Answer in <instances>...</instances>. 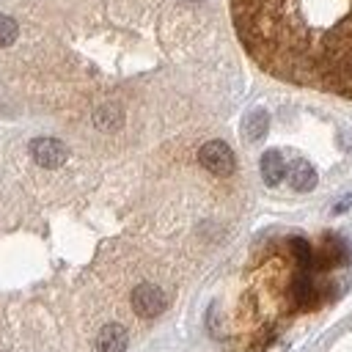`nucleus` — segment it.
Listing matches in <instances>:
<instances>
[{"mask_svg": "<svg viewBox=\"0 0 352 352\" xmlns=\"http://www.w3.org/2000/svg\"><path fill=\"white\" fill-rule=\"evenodd\" d=\"M267 129H270V116H267V110H261V107L250 110V113L245 116V121H242V135H245V140H250V143L261 140V138L267 135Z\"/></svg>", "mask_w": 352, "mask_h": 352, "instance_id": "6e6552de", "label": "nucleus"}, {"mask_svg": "<svg viewBox=\"0 0 352 352\" xmlns=\"http://www.w3.org/2000/svg\"><path fill=\"white\" fill-rule=\"evenodd\" d=\"M346 209H352V192H349V195H344V198L333 206V214H341V212H346Z\"/></svg>", "mask_w": 352, "mask_h": 352, "instance_id": "9b49d317", "label": "nucleus"}, {"mask_svg": "<svg viewBox=\"0 0 352 352\" xmlns=\"http://www.w3.org/2000/svg\"><path fill=\"white\" fill-rule=\"evenodd\" d=\"M286 160H283V154L278 151V148H270V151H264L261 154V176H264V182L270 184V187H275V184H280L283 182V176H286Z\"/></svg>", "mask_w": 352, "mask_h": 352, "instance_id": "423d86ee", "label": "nucleus"}, {"mask_svg": "<svg viewBox=\"0 0 352 352\" xmlns=\"http://www.w3.org/2000/svg\"><path fill=\"white\" fill-rule=\"evenodd\" d=\"M231 19L267 74L352 99V0H231Z\"/></svg>", "mask_w": 352, "mask_h": 352, "instance_id": "f257e3e1", "label": "nucleus"}, {"mask_svg": "<svg viewBox=\"0 0 352 352\" xmlns=\"http://www.w3.org/2000/svg\"><path fill=\"white\" fill-rule=\"evenodd\" d=\"M165 305H168V297H165V292L160 286H154V283L135 286V292H132V308H135L138 316L154 319V316H160L165 311Z\"/></svg>", "mask_w": 352, "mask_h": 352, "instance_id": "7ed1b4c3", "label": "nucleus"}, {"mask_svg": "<svg viewBox=\"0 0 352 352\" xmlns=\"http://www.w3.org/2000/svg\"><path fill=\"white\" fill-rule=\"evenodd\" d=\"M94 121H96L99 129H116L121 124V110L116 104H104V107L96 110V118Z\"/></svg>", "mask_w": 352, "mask_h": 352, "instance_id": "1a4fd4ad", "label": "nucleus"}, {"mask_svg": "<svg viewBox=\"0 0 352 352\" xmlns=\"http://www.w3.org/2000/svg\"><path fill=\"white\" fill-rule=\"evenodd\" d=\"M286 176H289L292 187H294V190H300V192H308V190H314V187H316V170L311 168V162H308V160H294V162H292V168L286 170Z\"/></svg>", "mask_w": 352, "mask_h": 352, "instance_id": "0eeeda50", "label": "nucleus"}, {"mask_svg": "<svg viewBox=\"0 0 352 352\" xmlns=\"http://www.w3.org/2000/svg\"><path fill=\"white\" fill-rule=\"evenodd\" d=\"M16 36H19L16 22H14L11 16H6V14H0V47L14 44V41H16Z\"/></svg>", "mask_w": 352, "mask_h": 352, "instance_id": "9d476101", "label": "nucleus"}, {"mask_svg": "<svg viewBox=\"0 0 352 352\" xmlns=\"http://www.w3.org/2000/svg\"><path fill=\"white\" fill-rule=\"evenodd\" d=\"M126 341H129L126 327L118 324V322H110L96 336V352H124L126 349Z\"/></svg>", "mask_w": 352, "mask_h": 352, "instance_id": "39448f33", "label": "nucleus"}, {"mask_svg": "<svg viewBox=\"0 0 352 352\" xmlns=\"http://www.w3.org/2000/svg\"><path fill=\"white\" fill-rule=\"evenodd\" d=\"M30 154H33V160H36L41 168H58V165H63L66 157H69L66 146H63L58 138H36V140L30 143Z\"/></svg>", "mask_w": 352, "mask_h": 352, "instance_id": "20e7f679", "label": "nucleus"}, {"mask_svg": "<svg viewBox=\"0 0 352 352\" xmlns=\"http://www.w3.org/2000/svg\"><path fill=\"white\" fill-rule=\"evenodd\" d=\"M198 162H201L209 173H214V176H231L234 168H236L234 151H231L228 143H223V140H209V143H204L201 151H198Z\"/></svg>", "mask_w": 352, "mask_h": 352, "instance_id": "f03ea898", "label": "nucleus"}]
</instances>
